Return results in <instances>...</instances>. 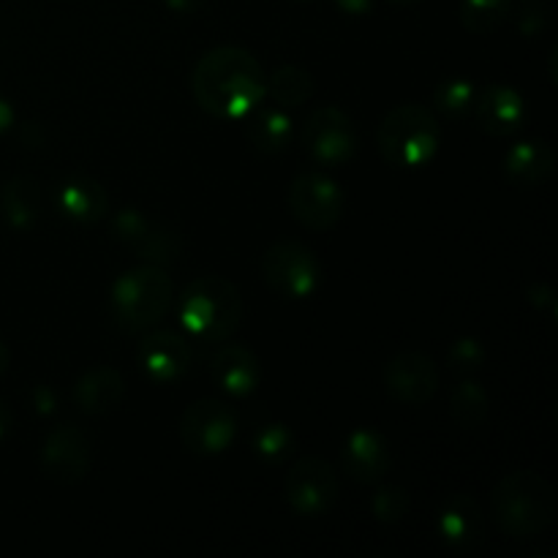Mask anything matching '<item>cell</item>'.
Returning a JSON list of instances; mask_svg holds the SVG:
<instances>
[{"label":"cell","mask_w":558,"mask_h":558,"mask_svg":"<svg viewBox=\"0 0 558 558\" xmlns=\"http://www.w3.org/2000/svg\"><path fill=\"white\" fill-rule=\"evenodd\" d=\"M191 87L207 114L218 120H243L267 96V76L251 52L240 47H218L202 54Z\"/></svg>","instance_id":"1"},{"label":"cell","mask_w":558,"mask_h":558,"mask_svg":"<svg viewBox=\"0 0 558 558\" xmlns=\"http://www.w3.org/2000/svg\"><path fill=\"white\" fill-rule=\"evenodd\" d=\"M556 515V490L543 474L510 472L494 488V518L507 537L529 539L550 526Z\"/></svg>","instance_id":"2"},{"label":"cell","mask_w":558,"mask_h":558,"mask_svg":"<svg viewBox=\"0 0 558 558\" xmlns=\"http://www.w3.org/2000/svg\"><path fill=\"white\" fill-rule=\"evenodd\" d=\"M243 319V298L238 287L221 276H202L180 300V322L196 341H227Z\"/></svg>","instance_id":"3"},{"label":"cell","mask_w":558,"mask_h":558,"mask_svg":"<svg viewBox=\"0 0 558 558\" xmlns=\"http://www.w3.org/2000/svg\"><path fill=\"white\" fill-rule=\"evenodd\" d=\"M379 150L398 169H420L434 161L441 145V129L423 104H401L379 125Z\"/></svg>","instance_id":"4"},{"label":"cell","mask_w":558,"mask_h":558,"mask_svg":"<svg viewBox=\"0 0 558 558\" xmlns=\"http://www.w3.org/2000/svg\"><path fill=\"white\" fill-rule=\"evenodd\" d=\"M172 303V281L156 265H142L120 276L112 287V319L125 332H142L158 325Z\"/></svg>","instance_id":"5"},{"label":"cell","mask_w":558,"mask_h":558,"mask_svg":"<svg viewBox=\"0 0 558 558\" xmlns=\"http://www.w3.org/2000/svg\"><path fill=\"white\" fill-rule=\"evenodd\" d=\"M262 278L281 298L305 300L319 289L322 262L308 245L298 240H283V243L270 245L262 256Z\"/></svg>","instance_id":"6"},{"label":"cell","mask_w":558,"mask_h":558,"mask_svg":"<svg viewBox=\"0 0 558 558\" xmlns=\"http://www.w3.org/2000/svg\"><path fill=\"white\" fill-rule=\"evenodd\" d=\"M300 142L316 163L341 167L357 153V129L343 109L322 107L303 123Z\"/></svg>","instance_id":"7"},{"label":"cell","mask_w":558,"mask_h":558,"mask_svg":"<svg viewBox=\"0 0 558 558\" xmlns=\"http://www.w3.org/2000/svg\"><path fill=\"white\" fill-rule=\"evenodd\" d=\"M283 494L298 515L322 518L338 501V477L330 463L316 456H305L289 469Z\"/></svg>","instance_id":"8"},{"label":"cell","mask_w":558,"mask_h":558,"mask_svg":"<svg viewBox=\"0 0 558 558\" xmlns=\"http://www.w3.org/2000/svg\"><path fill=\"white\" fill-rule=\"evenodd\" d=\"M238 434V417L216 398L191 403L180 420V439L194 456H221Z\"/></svg>","instance_id":"9"},{"label":"cell","mask_w":558,"mask_h":558,"mask_svg":"<svg viewBox=\"0 0 558 558\" xmlns=\"http://www.w3.org/2000/svg\"><path fill=\"white\" fill-rule=\"evenodd\" d=\"M289 210L303 227L327 232L341 221L343 191L322 172H303L289 189Z\"/></svg>","instance_id":"10"},{"label":"cell","mask_w":558,"mask_h":558,"mask_svg":"<svg viewBox=\"0 0 558 558\" xmlns=\"http://www.w3.org/2000/svg\"><path fill=\"white\" fill-rule=\"evenodd\" d=\"M93 445L85 430L76 425H60L47 436L41 447V466L49 480L60 485H74L90 472Z\"/></svg>","instance_id":"11"},{"label":"cell","mask_w":558,"mask_h":558,"mask_svg":"<svg viewBox=\"0 0 558 558\" xmlns=\"http://www.w3.org/2000/svg\"><path fill=\"white\" fill-rule=\"evenodd\" d=\"M385 387L396 401L423 407L439 390V368L428 354L401 352L385 365Z\"/></svg>","instance_id":"12"},{"label":"cell","mask_w":558,"mask_h":558,"mask_svg":"<svg viewBox=\"0 0 558 558\" xmlns=\"http://www.w3.org/2000/svg\"><path fill=\"white\" fill-rule=\"evenodd\" d=\"M112 229L136 256H142L147 262H167L180 251V240L172 232L158 227L153 218L142 216L134 207L118 213L112 221Z\"/></svg>","instance_id":"13"},{"label":"cell","mask_w":558,"mask_h":558,"mask_svg":"<svg viewBox=\"0 0 558 558\" xmlns=\"http://www.w3.org/2000/svg\"><path fill=\"white\" fill-rule=\"evenodd\" d=\"M140 363L156 385H174L191 368V349L178 332H150L140 347Z\"/></svg>","instance_id":"14"},{"label":"cell","mask_w":558,"mask_h":558,"mask_svg":"<svg viewBox=\"0 0 558 558\" xmlns=\"http://www.w3.org/2000/svg\"><path fill=\"white\" fill-rule=\"evenodd\" d=\"M341 466L343 474L354 483H379L390 469V447L385 436L371 428H357L349 434L341 452Z\"/></svg>","instance_id":"15"},{"label":"cell","mask_w":558,"mask_h":558,"mask_svg":"<svg viewBox=\"0 0 558 558\" xmlns=\"http://www.w3.org/2000/svg\"><path fill=\"white\" fill-rule=\"evenodd\" d=\"M526 114L529 109L523 96L515 87L507 85L485 87L483 96H477V104H474L477 125L490 136H510L521 131V125L526 123Z\"/></svg>","instance_id":"16"},{"label":"cell","mask_w":558,"mask_h":558,"mask_svg":"<svg viewBox=\"0 0 558 558\" xmlns=\"http://www.w3.org/2000/svg\"><path fill=\"white\" fill-rule=\"evenodd\" d=\"M436 532L450 548H472L483 539L485 518L477 501L466 494H456L436 512Z\"/></svg>","instance_id":"17"},{"label":"cell","mask_w":558,"mask_h":558,"mask_svg":"<svg viewBox=\"0 0 558 558\" xmlns=\"http://www.w3.org/2000/svg\"><path fill=\"white\" fill-rule=\"evenodd\" d=\"M210 374L216 385L234 398L251 396L262 379L259 360L245 347H238V343L218 349L210 363Z\"/></svg>","instance_id":"18"},{"label":"cell","mask_w":558,"mask_h":558,"mask_svg":"<svg viewBox=\"0 0 558 558\" xmlns=\"http://www.w3.org/2000/svg\"><path fill=\"white\" fill-rule=\"evenodd\" d=\"M556 167V153L548 142L526 140L510 147L505 156V174L510 183L523 185V189H534V185L545 183Z\"/></svg>","instance_id":"19"},{"label":"cell","mask_w":558,"mask_h":558,"mask_svg":"<svg viewBox=\"0 0 558 558\" xmlns=\"http://www.w3.org/2000/svg\"><path fill=\"white\" fill-rule=\"evenodd\" d=\"M125 396V381L123 376L114 368H107V365H98V368L87 371L80 381H76V407L82 409L90 417H98V414H107L112 409H118V403L123 401Z\"/></svg>","instance_id":"20"},{"label":"cell","mask_w":558,"mask_h":558,"mask_svg":"<svg viewBox=\"0 0 558 558\" xmlns=\"http://www.w3.org/2000/svg\"><path fill=\"white\" fill-rule=\"evenodd\" d=\"M109 202L101 185L85 174H74L58 189V210L74 223H96L107 213Z\"/></svg>","instance_id":"21"},{"label":"cell","mask_w":558,"mask_h":558,"mask_svg":"<svg viewBox=\"0 0 558 558\" xmlns=\"http://www.w3.org/2000/svg\"><path fill=\"white\" fill-rule=\"evenodd\" d=\"M0 210L5 223L16 232H31L41 216V189L33 178H11L0 191Z\"/></svg>","instance_id":"22"},{"label":"cell","mask_w":558,"mask_h":558,"mask_svg":"<svg viewBox=\"0 0 558 558\" xmlns=\"http://www.w3.org/2000/svg\"><path fill=\"white\" fill-rule=\"evenodd\" d=\"M248 140L251 145L259 153H283L294 140V123L289 118L287 109H265V112L254 114L251 112L248 120Z\"/></svg>","instance_id":"23"},{"label":"cell","mask_w":558,"mask_h":558,"mask_svg":"<svg viewBox=\"0 0 558 558\" xmlns=\"http://www.w3.org/2000/svg\"><path fill=\"white\" fill-rule=\"evenodd\" d=\"M450 414L461 428L477 430L490 414V401L485 387L474 379L458 381L450 398Z\"/></svg>","instance_id":"24"},{"label":"cell","mask_w":558,"mask_h":558,"mask_svg":"<svg viewBox=\"0 0 558 558\" xmlns=\"http://www.w3.org/2000/svg\"><path fill=\"white\" fill-rule=\"evenodd\" d=\"M267 93L272 96L276 107L294 109L303 107L311 96H314V80L300 65H281L276 74L267 80Z\"/></svg>","instance_id":"25"},{"label":"cell","mask_w":558,"mask_h":558,"mask_svg":"<svg viewBox=\"0 0 558 558\" xmlns=\"http://www.w3.org/2000/svg\"><path fill=\"white\" fill-rule=\"evenodd\" d=\"M512 0H463L461 22L469 33H494L510 20Z\"/></svg>","instance_id":"26"},{"label":"cell","mask_w":558,"mask_h":558,"mask_svg":"<svg viewBox=\"0 0 558 558\" xmlns=\"http://www.w3.org/2000/svg\"><path fill=\"white\" fill-rule=\"evenodd\" d=\"M434 104L445 118L466 120L474 112V104H477V87L463 80V76H452V80H445L436 87Z\"/></svg>","instance_id":"27"},{"label":"cell","mask_w":558,"mask_h":558,"mask_svg":"<svg viewBox=\"0 0 558 558\" xmlns=\"http://www.w3.org/2000/svg\"><path fill=\"white\" fill-rule=\"evenodd\" d=\"M251 445L265 463H281L294 452V434L283 423H265L256 428Z\"/></svg>","instance_id":"28"},{"label":"cell","mask_w":558,"mask_h":558,"mask_svg":"<svg viewBox=\"0 0 558 558\" xmlns=\"http://www.w3.org/2000/svg\"><path fill=\"white\" fill-rule=\"evenodd\" d=\"M447 360H450V368L458 374H472V371L483 368L485 363V347L480 338L474 336H461L450 343L447 349Z\"/></svg>","instance_id":"29"},{"label":"cell","mask_w":558,"mask_h":558,"mask_svg":"<svg viewBox=\"0 0 558 558\" xmlns=\"http://www.w3.org/2000/svg\"><path fill=\"white\" fill-rule=\"evenodd\" d=\"M371 510H374L376 521L398 523L409 512V494L398 485H385L371 499Z\"/></svg>","instance_id":"30"},{"label":"cell","mask_w":558,"mask_h":558,"mask_svg":"<svg viewBox=\"0 0 558 558\" xmlns=\"http://www.w3.org/2000/svg\"><path fill=\"white\" fill-rule=\"evenodd\" d=\"M515 20L523 36H539V33H545V27H548V5H545L543 0H523V3L518 5Z\"/></svg>","instance_id":"31"},{"label":"cell","mask_w":558,"mask_h":558,"mask_svg":"<svg viewBox=\"0 0 558 558\" xmlns=\"http://www.w3.org/2000/svg\"><path fill=\"white\" fill-rule=\"evenodd\" d=\"M336 5L352 16H363L374 9V0H336Z\"/></svg>","instance_id":"32"},{"label":"cell","mask_w":558,"mask_h":558,"mask_svg":"<svg viewBox=\"0 0 558 558\" xmlns=\"http://www.w3.org/2000/svg\"><path fill=\"white\" fill-rule=\"evenodd\" d=\"M163 3H167L174 14H194V11H199L207 0H163Z\"/></svg>","instance_id":"33"},{"label":"cell","mask_w":558,"mask_h":558,"mask_svg":"<svg viewBox=\"0 0 558 558\" xmlns=\"http://www.w3.org/2000/svg\"><path fill=\"white\" fill-rule=\"evenodd\" d=\"M11 125H14V107L0 96V134H5Z\"/></svg>","instance_id":"34"},{"label":"cell","mask_w":558,"mask_h":558,"mask_svg":"<svg viewBox=\"0 0 558 558\" xmlns=\"http://www.w3.org/2000/svg\"><path fill=\"white\" fill-rule=\"evenodd\" d=\"M11 409H9V403L3 401V398H0V439H3L5 434H9V428H11Z\"/></svg>","instance_id":"35"},{"label":"cell","mask_w":558,"mask_h":558,"mask_svg":"<svg viewBox=\"0 0 558 558\" xmlns=\"http://www.w3.org/2000/svg\"><path fill=\"white\" fill-rule=\"evenodd\" d=\"M5 368H9V349L5 343H0V376L5 374Z\"/></svg>","instance_id":"36"},{"label":"cell","mask_w":558,"mask_h":558,"mask_svg":"<svg viewBox=\"0 0 558 558\" xmlns=\"http://www.w3.org/2000/svg\"><path fill=\"white\" fill-rule=\"evenodd\" d=\"M390 3H398V5H409V3H420V0H390Z\"/></svg>","instance_id":"37"}]
</instances>
